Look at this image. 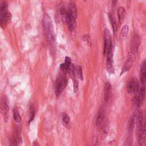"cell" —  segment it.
Returning <instances> with one entry per match:
<instances>
[{"label": "cell", "instance_id": "cell-12", "mask_svg": "<svg viewBox=\"0 0 146 146\" xmlns=\"http://www.w3.org/2000/svg\"><path fill=\"white\" fill-rule=\"evenodd\" d=\"M145 86H141L136 100V104L137 107H140L142 104L145 98Z\"/></svg>", "mask_w": 146, "mask_h": 146}, {"label": "cell", "instance_id": "cell-22", "mask_svg": "<svg viewBox=\"0 0 146 146\" xmlns=\"http://www.w3.org/2000/svg\"><path fill=\"white\" fill-rule=\"evenodd\" d=\"M76 73L78 78L81 80H83V71H82V67L80 65H78L76 66Z\"/></svg>", "mask_w": 146, "mask_h": 146}, {"label": "cell", "instance_id": "cell-8", "mask_svg": "<svg viewBox=\"0 0 146 146\" xmlns=\"http://www.w3.org/2000/svg\"><path fill=\"white\" fill-rule=\"evenodd\" d=\"M0 111L5 118H7L9 111V106L6 96H3L0 98Z\"/></svg>", "mask_w": 146, "mask_h": 146}, {"label": "cell", "instance_id": "cell-16", "mask_svg": "<svg viewBox=\"0 0 146 146\" xmlns=\"http://www.w3.org/2000/svg\"><path fill=\"white\" fill-rule=\"evenodd\" d=\"M117 16L119 18V25L120 26L121 23L123 22L125 17V8L123 6H120L117 10Z\"/></svg>", "mask_w": 146, "mask_h": 146}, {"label": "cell", "instance_id": "cell-13", "mask_svg": "<svg viewBox=\"0 0 146 146\" xmlns=\"http://www.w3.org/2000/svg\"><path fill=\"white\" fill-rule=\"evenodd\" d=\"M139 45V36L137 35H136L133 37L131 41V51L135 55L137 53Z\"/></svg>", "mask_w": 146, "mask_h": 146}, {"label": "cell", "instance_id": "cell-5", "mask_svg": "<svg viewBox=\"0 0 146 146\" xmlns=\"http://www.w3.org/2000/svg\"><path fill=\"white\" fill-rule=\"evenodd\" d=\"M68 83L67 78L64 76H60L57 78L55 82V94L57 97L59 96L66 88Z\"/></svg>", "mask_w": 146, "mask_h": 146}, {"label": "cell", "instance_id": "cell-2", "mask_svg": "<svg viewBox=\"0 0 146 146\" xmlns=\"http://www.w3.org/2000/svg\"><path fill=\"white\" fill-rule=\"evenodd\" d=\"M134 121L136 125L139 145H143L145 144V124L144 123L143 116L140 112L137 113L136 117H134Z\"/></svg>", "mask_w": 146, "mask_h": 146}, {"label": "cell", "instance_id": "cell-1", "mask_svg": "<svg viewBox=\"0 0 146 146\" xmlns=\"http://www.w3.org/2000/svg\"><path fill=\"white\" fill-rule=\"evenodd\" d=\"M60 12L64 15V21L68 29L71 31H74L76 26V19L77 16L76 8L74 3H70L67 9L62 8Z\"/></svg>", "mask_w": 146, "mask_h": 146}, {"label": "cell", "instance_id": "cell-17", "mask_svg": "<svg viewBox=\"0 0 146 146\" xmlns=\"http://www.w3.org/2000/svg\"><path fill=\"white\" fill-rule=\"evenodd\" d=\"M71 58L68 56H66L64 62L62 63L60 65V68L62 71L66 72L69 70V68L71 66Z\"/></svg>", "mask_w": 146, "mask_h": 146}, {"label": "cell", "instance_id": "cell-19", "mask_svg": "<svg viewBox=\"0 0 146 146\" xmlns=\"http://www.w3.org/2000/svg\"><path fill=\"white\" fill-rule=\"evenodd\" d=\"M62 121L64 125L68 127L70 124V116L66 113H62L61 115Z\"/></svg>", "mask_w": 146, "mask_h": 146}, {"label": "cell", "instance_id": "cell-26", "mask_svg": "<svg viewBox=\"0 0 146 146\" xmlns=\"http://www.w3.org/2000/svg\"><path fill=\"white\" fill-rule=\"evenodd\" d=\"M84 1H87V0H84Z\"/></svg>", "mask_w": 146, "mask_h": 146}, {"label": "cell", "instance_id": "cell-15", "mask_svg": "<svg viewBox=\"0 0 146 146\" xmlns=\"http://www.w3.org/2000/svg\"><path fill=\"white\" fill-rule=\"evenodd\" d=\"M104 119H105V112L103 109L100 110L97 119H96V125L100 128L103 125V123L104 121Z\"/></svg>", "mask_w": 146, "mask_h": 146}, {"label": "cell", "instance_id": "cell-4", "mask_svg": "<svg viewBox=\"0 0 146 146\" xmlns=\"http://www.w3.org/2000/svg\"><path fill=\"white\" fill-rule=\"evenodd\" d=\"M11 19V14L8 10L6 2L3 1L0 3V26L5 28Z\"/></svg>", "mask_w": 146, "mask_h": 146}, {"label": "cell", "instance_id": "cell-9", "mask_svg": "<svg viewBox=\"0 0 146 146\" xmlns=\"http://www.w3.org/2000/svg\"><path fill=\"white\" fill-rule=\"evenodd\" d=\"M106 61V68L109 72V74H113L115 73V68L113 66V52L112 51L109 52L107 56Z\"/></svg>", "mask_w": 146, "mask_h": 146}, {"label": "cell", "instance_id": "cell-11", "mask_svg": "<svg viewBox=\"0 0 146 146\" xmlns=\"http://www.w3.org/2000/svg\"><path fill=\"white\" fill-rule=\"evenodd\" d=\"M112 96V86L109 82H106L104 84V99L106 103H108Z\"/></svg>", "mask_w": 146, "mask_h": 146}, {"label": "cell", "instance_id": "cell-10", "mask_svg": "<svg viewBox=\"0 0 146 146\" xmlns=\"http://www.w3.org/2000/svg\"><path fill=\"white\" fill-rule=\"evenodd\" d=\"M127 91L130 94H136L139 91V83L136 79L129 80L127 84Z\"/></svg>", "mask_w": 146, "mask_h": 146}, {"label": "cell", "instance_id": "cell-7", "mask_svg": "<svg viewBox=\"0 0 146 146\" xmlns=\"http://www.w3.org/2000/svg\"><path fill=\"white\" fill-rule=\"evenodd\" d=\"M135 54H134L133 52H132L131 51H130L127 55V59L126 60V61L125 62L124 65L122 67L121 72H120V75H122L123 74H124V73H125L127 71H129L130 70V69L131 68L133 62L135 60Z\"/></svg>", "mask_w": 146, "mask_h": 146}, {"label": "cell", "instance_id": "cell-6", "mask_svg": "<svg viewBox=\"0 0 146 146\" xmlns=\"http://www.w3.org/2000/svg\"><path fill=\"white\" fill-rule=\"evenodd\" d=\"M112 51L111 36L109 30L106 29L104 31V55L107 56V54Z\"/></svg>", "mask_w": 146, "mask_h": 146}, {"label": "cell", "instance_id": "cell-23", "mask_svg": "<svg viewBox=\"0 0 146 146\" xmlns=\"http://www.w3.org/2000/svg\"><path fill=\"white\" fill-rule=\"evenodd\" d=\"M35 110L34 107L31 105L30 107V120L29 123H30L31 121L33 120L34 116H35Z\"/></svg>", "mask_w": 146, "mask_h": 146}, {"label": "cell", "instance_id": "cell-20", "mask_svg": "<svg viewBox=\"0 0 146 146\" xmlns=\"http://www.w3.org/2000/svg\"><path fill=\"white\" fill-rule=\"evenodd\" d=\"M128 31H129V27L127 25L123 26V27H122V29L121 30L120 35V38L121 39H124L126 38V36L128 35Z\"/></svg>", "mask_w": 146, "mask_h": 146}, {"label": "cell", "instance_id": "cell-24", "mask_svg": "<svg viewBox=\"0 0 146 146\" xmlns=\"http://www.w3.org/2000/svg\"><path fill=\"white\" fill-rule=\"evenodd\" d=\"M79 90V83L76 80H74V92L76 93Z\"/></svg>", "mask_w": 146, "mask_h": 146}, {"label": "cell", "instance_id": "cell-21", "mask_svg": "<svg viewBox=\"0 0 146 146\" xmlns=\"http://www.w3.org/2000/svg\"><path fill=\"white\" fill-rule=\"evenodd\" d=\"M13 118L17 123H19L21 121V117L16 108H14L13 110Z\"/></svg>", "mask_w": 146, "mask_h": 146}, {"label": "cell", "instance_id": "cell-25", "mask_svg": "<svg viewBox=\"0 0 146 146\" xmlns=\"http://www.w3.org/2000/svg\"><path fill=\"white\" fill-rule=\"evenodd\" d=\"M117 1L118 0H112V6H116Z\"/></svg>", "mask_w": 146, "mask_h": 146}, {"label": "cell", "instance_id": "cell-3", "mask_svg": "<svg viewBox=\"0 0 146 146\" xmlns=\"http://www.w3.org/2000/svg\"><path fill=\"white\" fill-rule=\"evenodd\" d=\"M43 27L44 34L47 39L50 43H52L55 39L54 31L53 29V25L52 20L50 17L47 14H44L42 19Z\"/></svg>", "mask_w": 146, "mask_h": 146}, {"label": "cell", "instance_id": "cell-14", "mask_svg": "<svg viewBox=\"0 0 146 146\" xmlns=\"http://www.w3.org/2000/svg\"><path fill=\"white\" fill-rule=\"evenodd\" d=\"M140 80L142 86H145L146 82V63L144 60L140 67Z\"/></svg>", "mask_w": 146, "mask_h": 146}, {"label": "cell", "instance_id": "cell-18", "mask_svg": "<svg viewBox=\"0 0 146 146\" xmlns=\"http://www.w3.org/2000/svg\"><path fill=\"white\" fill-rule=\"evenodd\" d=\"M108 18H109V21L111 23L112 28V30L113 32V34H116V31H117V23H116V19L115 18V17L113 16L112 14L110 13H108Z\"/></svg>", "mask_w": 146, "mask_h": 146}]
</instances>
